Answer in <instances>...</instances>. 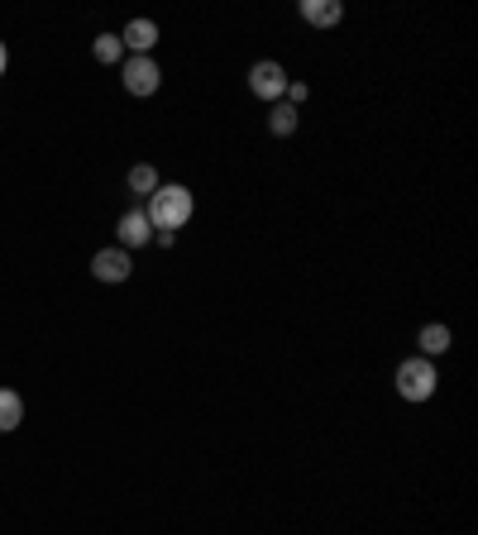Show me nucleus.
<instances>
[{
  "label": "nucleus",
  "instance_id": "1",
  "mask_svg": "<svg viewBox=\"0 0 478 535\" xmlns=\"http://www.w3.org/2000/svg\"><path fill=\"white\" fill-rule=\"evenodd\" d=\"M192 211H196V201L187 187H158V192L149 196V206H144L153 230H168V235H177V230L192 220Z\"/></svg>",
  "mask_w": 478,
  "mask_h": 535
},
{
  "label": "nucleus",
  "instance_id": "2",
  "mask_svg": "<svg viewBox=\"0 0 478 535\" xmlns=\"http://www.w3.org/2000/svg\"><path fill=\"white\" fill-rule=\"evenodd\" d=\"M435 383H440V373H435L431 359L412 354V359L397 364V397H402V402H431Z\"/></svg>",
  "mask_w": 478,
  "mask_h": 535
},
{
  "label": "nucleus",
  "instance_id": "3",
  "mask_svg": "<svg viewBox=\"0 0 478 535\" xmlns=\"http://www.w3.org/2000/svg\"><path fill=\"white\" fill-rule=\"evenodd\" d=\"M249 91H254L259 101H283V96H287V72H283V63L263 58V63L249 67Z\"/></svg>",
  "mask_w": 478,
  "mask_h": 535
},
{
  "label": "nucleus",
  "instance_id": "4",
  "mask_svg": "<svg viewBox=\"0 0 478 535\" xmlns=\"http://www.w3.org/2000/svg\"><path fill=\"white\" fill-rule=\"evenodd\" d=\"M163 86V67L153 58H125V91L130 96H153Z\"/></svg>",
  "mask_w": 478,
  "mask_h": 535
},
{
  "label": "nucleus",
  "instance_id": "5",
  "mask_svg": "<svg viewBox=\"0 0 478 535\" xmlns=\"http://www.w3.org/2000/svg\"><path fill=\"white\" fill-rule=\"evenodd\" d=\"M115 235H120V249H125V254H130V249H144V244H153V220L144 215V206H134V211L120 215Z\"/></svg>",
  "mask_w": 478,
  "mask_h": 535
},
{
  "label": "nucleus",
  "instance_id": "6",
  "mask_svg": "<svg viewBox=\"0 0 478 535\" xmlns=\"http://www.w3.org/2000/svg\"><path fill=\"white\" fill-rule=\"evenodd\" d=\"M130 273H134V263H130V254L125 249H101V254L91 258V278L96 282H130Z\"/></svg>",
  "mask_w": 478,
  "mask_h": 535
},
{
  "label": "nucleus",
  "instance_id": "7",
  "mask_svg": "<svg viewBox=\"0 0 478 535\" xmlns=\"http://www.w3.org/2000/svg\"><path fill=\"white\" fill-rule=\"evenodd\" d=\"M120 43L130 48L134 58H149L153 43H158V24H153V20H130V24H125V34H120Z\"/></svg>",
  "mask_w": 478,
  "mask_h": 535
},
{
  "label": "nucleus",
  "instance_id": "8",
  "mask_svg": "<svg viewBox=\"0 0 478 535\" xmlns=\"http://www.w3.org/2000/svg\"><path fill=\"white\" fill-rule=\"evenodd\" d=\"M302 20L311 29H335V24L345 20V5L340 0H302Z\"/></svg>",
  "mask_w": 478,
  "mask_h": 535
},
{
  "label": "nucleus",
  "instance_id": "9",
  "mask_svg": "<svg viewBox=\"0 0 478 535\" xmlns=\"http://www.w3.org/2000/svg\"><path fill=\"white\" fill-rule=\"evenodd\" d=\"M416 344H421V359H435V354H450V344H455V335H450V325H421V335H416Z\"/></svg>",
  "mask_w": 478,
  "mask_h": 535
},
{
  "label": "nucleus",
  "instance_id": "10",
  "mask_svg": "<svg viewBox=\"0 0 478 535\" xmlns=\"http://www.w3.org/2000/svg\"><path fill=\"white\" fill-rule=\"evenodd\" d=\"M20 421H24V397L15 387H0V435H10Z\"/></svg>",
  "mask_w": 478,
  "mask_h": 535
},
{
  "label": "nucleus",
  "instance_id": "11",
  "mask_svg": "<svg viewBox=\"0 0 478 535\" xmlns=\"http://www.w3.org/2000/svg\"><path fill=\"white\" fill-rule=\"evenodd\" d=\"M297 120H302V115H297V106H287V101H278V106L268 110V129H273L278 139L297 134Z\"/></svg>",
  "mask_w": 478,
  "mask_h": 535
},
{
  "label": "nucleus",
  "instance_id": "12",
  "mask_svg": "<svg viewBox=\"0 0 478 535\" xmlns=\"http://www.w3.org/2000/svg\"><path fill=\"white\" fill-rule=\"evenodd\" d=\"M91 58L96 63H125V43H120V34H101V39L91 43Z\"/></svg>",
  "mask_w": 478,
  "mask_h": 535
},
{
  "label": "nucleus",
  "instance_id": "13",
  "mask_svg": "<svg viewBox=\"0 0 478 535\" xmlns=\"http://www.w3.org/2000/svg\"><path fill=\"white\" fill-rule=\"evenodd\" d=\"M158 187H163V182H158V168H153V163H139V168H130V192L134 196H153Z\"/></svg>",
  "mask_w": 478,
  "mask_h": 535
},
{
  "label": "nucleus",
  "instance_id": "14",
  "mask_svg": "<svg viewBox=\"0 0 478 535\" xmlns=\"http://www.w3.org/2000/svg\"><path fill=\"white\" fill-rule=\"evenodd\" d=\"M306 96H311V86L306 82H287V106H302Z\"/></svg>",
  "mask_w": 478,
  "mask_h": 535
},
{
  "label": "nucleus",
  "instance_id": "15",
  "mask_svg": "<svg viewBox=\"0 0 478 535\" xmlns=\"http://www.w3.org/2000/svg\"><path fill=\"white\" fill-rule=\"evenodd\" d=\"M153 244H163V249H173L177 235H168V230H153Z\"/></svg>",
  "mask_w": 478,
  "mask_h": 535
},
{
  "label": "nucleus",
  "instance_id": "16",
  "mask_svg": "<svg viewBox=\"0 0 478 535\" xmlns=\"http://www.w3.org/2000/svg\"><path fill=\"white\" fill-rule=\"evenodd\" d=\"M5 63H10V48L0 43V77H5Z\"/></svg>",
  "mask_w": 478,
  "mask_h": 535
}]
</instances>
